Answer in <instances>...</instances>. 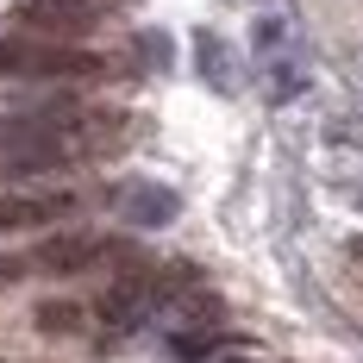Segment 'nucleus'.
Here are the masks:
<instances>
[{"mask_svg":"<svg viewBox=\"0 0 363 363\" xmlns=\"http://www.w3.org/2000/svg\"><path fill=\"white\" fill-rule=\"evenodd\" d=\"M107 57L69 38H0V82H101Z\"/></svg>","mask_w":363,"mask_h":363,"instance_id":"1","label":"nucleus"},{"mask_svg":"<svg viewBox=\"0 0 363 363\" xmlns=\"http://www.w3.org/2000/svg\"><path fill=\"white\" fill-rule=\"evenodd\" d=\"M107 263H138V251L107 232H50L32 251V269L44 276H82V269H107Z\"/></svg>","mask_w":363,"mask_h":363,"instance_id":"2","label":"nucleus"},{"mask_svg":"<svg viewBox=\"0 0 363 363\" xmlns=\"http://www.w3.org/2000/svg\"><path fill=\"white\" fill-rule=\"evenodd\" d=\"M82 213L75 188H6L0 194V232H50Z\"/></svg>","mask_w":363,"mask_h":363,"instance_id":"3","label":"nucleus"},{"mask_svg":"<svg viewBox=\"0 0 363 363\" xmlns=\"http://www.w3.org/2000/svg\"><path fill=\"white\" fill-rule=\"evenodd\" d=\"M107 13H113V0H26L19 6V19L38 38H69V44H82L88 32H101Z\"/></svg>","mask_w":363,"mask_h":363,"instance_id":"4","label":"nucleus"},{"mask_svg":"<svg viewBox=\"0 0 363 363\" xmlns=\"http://www.w3.org/2000/svg\"><path fill=\"white\" fill-rule=\"evenodd\" d=\"M113 207L125 225H138V232H157V225H169L182 213L176 188H163V182H125V188H113Z\"/></svg>","mask_w":363,"mask_h":363,"instance_id":"5","label":"nucleus"},{"mask_svg":"<svg viewBox=\"0 0 363 363\" xmlns=\"http://www.w3.org/2000/svg\"><path fill=\"white\" fill-rule=\"evenodd\" d=\"M38 332H50V338H63V332H82V320H88V313H82V307H75V301H38Z\"/></svg>","mask_w":363,"mask_h":363,"instance_id":"6","label":"nucleus"},{"mask_svg":"<svg viewBox=\"0 0 363 363\" xmlns=\"http://www.w3.org/2000/svg\"><path fill=\"white\" fill-rule=\"evenodd\" d=\"M194 50H201V75H213V88H232V69H225V44L213 32L194 38Z\"/></svg>","mask_w":363,"mask_h":363,"instance_id":"7","label":"nucleus"},{"mask_svg":"<svg viewBox=\"0 0 363 363\" xmlns=\"http://www.w3.org/2000/svg\"><path fill=\"white\" fill-rule=\"evenodd\" d=\"M138 50H145V63H157V69L169 63V38H163V32H145V38H138Z\"/></svg>","mask_w":363,"mask_h":363,"instance_id":"8","label":"nucleus"},{"mask_svg":"<svg viewBox=\"0 0 363 363\" xmlns=\"http://www.w3.org/2000/svg\"><path fill=\"white\" fill-rule=\"evenodd\" d=\"M19 276H32V257H6V251H0V289L19 282Z\"/></svg>","mask_w":363,"mask_h":363,"instance_id":"9","label":"nucleus"}]
</instances>
